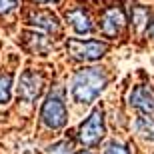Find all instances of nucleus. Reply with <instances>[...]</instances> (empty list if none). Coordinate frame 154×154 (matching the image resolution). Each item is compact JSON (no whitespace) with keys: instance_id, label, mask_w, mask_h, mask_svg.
<instances>
[{"instance_id":"obj_1","label":"nucleus","mask_w":154,"mask_h":154,"mask_svg":"<svg viewBox=\"0 0 154 154\" xmlns=\"http://www.w3.org/2000/svg\"><path fill=\"white\" fill-rule=\"evenodd\" d=\"M106 86V74L96 66L80 68L72 78V96L80 104H90Z\"/></svg>"},{"instance_id":"obj_2","label":"nucleus","mask_w":154,"mask_h":154,"mask_svg":"<svg viewBox=\"0 0 154 154\" xmlns=\"http://www.w3.org/2000/svg\"><path fill=\"white\" fill-rule=\"evenodd\" d=\"M68 46V52L76 60H84V62H92V60H98L102 58L108 50V44L106 42H100V40H80V38H70L66 42Z\"/></svg>"},{"instance_id":"obj_3","label":"nucleus","mask_w":154,"mask_h":154,"mask_svg":"<svg viewBox=\"0 0 154 154\" xmlns=\"http://www.w3.org/2000/svg\"><path fill=\"white\" fill-rule=\"evenodd\" d=\"M40 120L48 128H62L66 124V106H64V100L58 92H52L46 98L42 112H40Z\"/></svg>"},{"instance_id":"obj_4","label":"nucleus","mask_w":154,"mask_h":154,"mask_svg":"<svg viewBox=\"0 0 154 154\" xmlns=\"http://www.w3.org/2000/svg\"><path fill=\"white\" fill-rule=\"evenodd\" d=\"M104 132V114H102V108H94L92 110V114L88 116L86 122L80 124V130H78V138L80 142L86 144V146H94L102 140Z\"/></svg>"},{"instance_id":"obj_5","label":"nucleus","mask_w":154,"mask_h":154,"mask_svg":"<svg viewBox=\"0 0 154 154\" xmlns=\"http://www.w3.org/2000/svg\"><path fill=\"white\" fill-rule=\"evenodd\" d=\"M126 24V14L120 6H112L100 18V32L106 38H116Z\"/></svg>"},{"instance_id":"obj_6","label":"nucleus","mask_w":154,"mask_h":154,"mask_svg":"<svg viewBox=\"0 0 154 154\" xmlns=\"http://www.w3.org/2000/svg\"><path fill=\"white\" fill-rule=\"evenodd\" d=\"M28 24L36 26L38 30H44L46 34H58V32H60V22H58L56 14H52V12H48V10L30 12Z\"/></svg>"},{"instance_id":"obj_7","label":"nucleus","mask_w":154,"mask_h":154,"mask_svg":"<svg viewBox=\"0 0 154 154\" xmlns=\"http://www.w3.org/2000/svg\"><path fill=\"white\" fill-rule=\"evenodd\" d=\"M130 104L134 108L142 110L144 114H152L154 112V90L146 84L136 86L130 92Z\"/></svg>"},{"instance_id":"obj_8","label":"nucleus","mask_w":154,"mask_h":154,"mask_svg":"<svg viewBox=\"0 0 154 154\" xmlns=\"http://www.w3.org/2000/svg\"><path fill=\"white\" fill-rule=\"evenodd\" d=\"M40 86H42V78H40L36 72L32 70H26L20 76V82H18V94L24 98V100H34L40 92Z\"/></svg>"},{"instance_id":"obj_9","label":"nucleus","mask_w":154,"mask_h":154,"mask_svg":"<svg viewBox=\"0 0 154 154\" xmlns=\"http://www.w3.org/2000/svg\"><path fill=\"white\" fill-rule=\"evenodd\" d=\"M66 20L78 34H90L92 32V22L82 8H72L70 12H66Z\"/></svg>"},{"instance_id":"obj_10","label":"nucleus","mask_w":154,"mask_h":154,"mask_svg":"<svg viewBox=\"0 0 154 154\" xmlns=\"http://www.w3.org/2000/svg\"><path fill=\"white\" fill-rule=\"evenodd\" d=\"M134 130L140 134L146 140H152L154 142V118L150 114H142L134 120Z\"/></svg>"},{"instance_id":"obj_11","label":"nucleus","mask_w":154,"mask_h":154,"mask_svg":"<svg viewBox=\"0 0 154 154\" xmlns=\"http://www.w3.org/2000/svg\"><path fill=\"white\" fill-rule=\"evenodd\" d=\"M148 20H150V10L144 8V6H134L132 8V22H134V28L142 30L144 26L148 28Z\"/></svg>"},{"instance_id":"obj_12","label":"nucleus","mask_w":154,"mask_h":154,"mask_svg":"<svg viewBox=\"0 0 154 154\" xmlns=\"http://www.w3.org/2000/svg\"><path fill=\"white\" fill-rule=\"evenodd\" d=\"M10 86H12V76L0 74V104L8 102V98H10Z\"/></svg>"},{"instance_id":"obj_13","label":"nucleus","mask_w":154,"mask_h":154,"mask_svg":"<svg viewBox=\"0 0 154 154\" xmlns=\"http://www.w3.org/2000/svg\"><path fill=\"white\" fill-rule=\"evenodd\" d=\"M104 154H130L128 148L120 142H108L104 146Z\"/></svg>"},{"instance_id":"obj_14","label":"nucleus","mask_w":154,"mask_h":154,"mask_svg":"<svg viewBox=\"0 0 154 154\" xmlns=\"http://www.w3.org/2000/svg\"><path fill=\"white\" fill-rule=\"evenodd\" d=\"M18 0H0V14H10L12 10H16Z\"/></svg>"},{"instance_id":"obj_15","label":"nucleus","mask_w":154,"mask_h":154,"mask_svg":"<svg viewBox=\"0 0 154 154\" xmlns=\"http://www.w3.org/2000/svg\"><path fill=\"white\" fill-rule=\"evenodd\" d=\"M70 150L72 148H70L68 142H58V144H54V146L50 148V154H72Z\"/></svg>"},{"instance_id":"obj_16","label":"nucleus","mask_w":154,"mask_h":154,"mask_svg":"<svg viewBox=\"0 0 154 154\" xmlns=\"http://www.w3.org/2000/svg\"><path fill=\"white\" fill-rule=\"evenodd\" d=\"M146 34H148L150 38H154V20H152V24H150L148 28H146Z\"/></svg>"},{"instance_id":"obj_17","label":"nucleus","mask_w":154,"mask_h":154,"mask_svg":"<svg viewBox=\"0 0 154 154\" xmlns=\"http://www.w3.org/2000/svg\"><path fill=\"white\" fill-rule=\"evenodd\" d=\"M32 2H36V4H54L58 0H32Z\"/></svg>"},{"instance_id":"obj_18","label":"nucleus","mask_w":154,"mask_h":154,"mask_svg":"<svg viewBox=\"0 0 154 154\" xmlns=\"http://www.w3.org/2000/svg\"><path fill=\"white\" fill-rule=\"evenodd\" d=\"M78 154H92V152H88V150H82V152H78Z\"/></svg>"}]
</instances>
